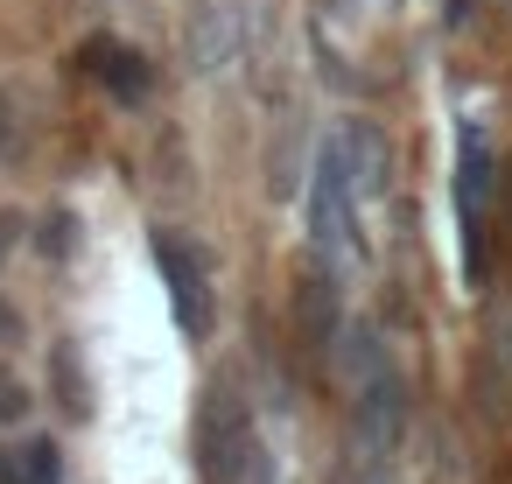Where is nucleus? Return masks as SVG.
Here are the masks:
<instances>
[{"instance_id": "obj_10", "label": "nucleus", "mask_w": 512, "mask_h": 484, "mask_svg": "<svg viewBox=\"0 0 512 484\" xmlns=\"http://www.w3.org/2000/svg\"><path fill=\"white\" fill-rule=\"evenodd\" d=\"M29 162V120H22V99L0 85V169H22Z\"/></svg>"}, {"instance_id": "obj_7", "label": "nucleus", "mask_w": 512, "mask_h": 484, "mask_svg": "<svg viewBox=\"0 0 512 484\" xmlns=\"http://www.w3.org/2000/svg\"><path fill=\"white\" fill-rule=\"evenodd\" d=\"M295 330H302V344L309 351H330L337 337H344V288H337V274L330 267H302V281H295Z\"/></svg>"}, {"instance_id": "obj_3", "label": "nucleus", "mask_w": 512, "mask_h": 484, "mask_svg": "<svg viewBox=\"0 0 512 484\" xmlns=\"http://www.w3.org/2000/svg\"><path fill=\"white\" fill-rule=\"evenodd\" d=\"M309 260L330 274H344L358 260V190L344 176L337 141L316 155V176H309Z\"/></svg>"}, {"instance_id": "obj_8", "label": "nucleus", "mask_w": 512, "mask_h": 484, "mask_svg": "<svg viewBox=\"0 0 512 484\" xmlns=\"http://www.w3.org/2000/svg\"><path fill=\"white\" fill-rule=\"evenodd\" d=\"M232 57H239V8L232 0H197V15H190V71L218 78Z\"/></svg>"}, {"instance_id": "obj_18", "label": "nucleus", "mask_w": 512, "mask_h": 484, "mask_svg": "<svg viewBox=\"0 0 512 484\" xmlns=\"http://www.w3.org/2000/svg\"><path fill=\"white\" fill-rule=\"evenodd\" d=\"M505 197H512V190H505Z\"/></svg>"}, {"instance_id": "obj_12", "label": "nucleus", "mask_w": 512, "mask_h": 484, "mask_svg": "<svg viewBox=\"0 0 512 484\" xmlns=\"http://www.w3.org/2000/svg\"><path fill=\"white\" fill-rule=\"evenodd\" d=\"M239 484H281V463H274V449H267V442H253V456H246Z\"/></svg>"}, {"instance_id": "obj_6", "label": "nucleus", "mask_w": 512, "mask_h": 484, "mask_svg": "<svg viewBox=\"0 0 512 484\" xmlns=\"http://www.w3.org/2000/svg\"><path fill=\"white\" fill-rule=\"evenodd\" d=\"M337 155H344V176H351L358 204H372V197L393 190V141H386L379 120H344L337 127Z\"/></svg>"}, {"instance_id": "obj_9", "label": "nucleus", "mask_w": 512, "mask_h": 484, "mask_svg": "<svg viewBox=\"0 0 512 484\" xmlns=\"http://www.w3.org/2000/svg\"><path fill=\"white\" fill-rule=\"evenodd\" d=\"M85 71H92L120 106H141V99L155 92L148 57H141V50H127V43H113V36H92V43H85Z\"/></svg>"}, {"instance_id": "obj_4", "label": "nucleus", "mask_w": 512, "mask_h": 484, "mask_svg": "<svg viewBox=\"0 0 512 484\" xmlns=\"http://www.w3.org/2000/svg\"><path fill=\"white\" fill-rule=\"evenodd\" d=\"M155 267H162V288H169V309L183 323L190 344H204L218 330V288H211V253L176 232V225H155Z\"/></svg>"}, {"instance_id": "obj_15", "label": "nucleus", "mask_w": 512, "mask_h": 484, "mask_svg": "<svg viewBox=\"0 0 512 484\" xmlns=\"http://www.w3.org/2000/svg\"><path fill=\"white\" fill-rule=\"evenodd\" d=\"M477 15V0H442V29H463Z\"/></svg>"}, {"instance_id": "obj_14", "label": "nucleus", "mask_w": 512, "mask_h": 484, "mask_svg": "<svg viewBox=\"0 0 512 484\" xmlns=\"http://www.w3.org/2000/svg\"><path fill=\"white\" fill-rule=\"evenodd\" d=\"M0 344H22V309L0 302Z\"/></svg>"}, {"instance_id": "obj_11", "label": "nucleus", "mask_w": 512, "mask_h": 484, "mask_svg": "<svg viewBox=\"0 0 512 484\" xmlns=\"http://www.w3.org/2000/svg\"><path fill=\"white\" fill-rule=\"evenodd\" d=\"M15 477L22 484H64V463H57V442L50 435H36L22 456H15Z\"/></svg>"}, {"instance_id": "obj_1", "label": "nucleus", "mask_w": 512, "mask_h": 484, "mask_svg": "<svg viewBox=\"0 0 512 484\" xmlns=\"http://www.w3.org/2000/svg\"><path fill=\"white\" fill-rule=\"evenodd\" d=\"M407 379L379 330H351V484H400Z\"/></svg>"}, {"instance_id": "obj_13", "label": "nucleus", "mask_w": 512, "mask_h": 484, "mask_svg": "<svg viewBox=\"0 0 512 484\" xmlns=\"http://www.w3.org/2000/svg\"><path fill=\"white\" fill-rule=\"evenodd\" d=\"M15 246H22V218H15V211H0V267L15 260Z\"/></svg>"}, {"instance_id": "obj_16", "label": "nucleus", "mask_w": 512, "mask_h": 484, "mask_svg": "<svg viewBox=\"0 0 512 484\" xmlns=\"http://www.w3.org/2000/svg\"><path fill=\"white\" fill-rule=\"evenodd\" d=\"M498 351H505V365H512V309L498 316Z\"/></svg>"}, {"instance_id": "obj_17", "label": "nucleus", "mask_w": 512, "mask_h": 484, "mask_svg": "<svg viewBox=\"0 0 512 484\" xmlns=\"http://www.w3.org/2000/svg\"><path fill=\"white\" fill-rule=\"evenodd\" d=\"M323 8H330V15H358V0H323Z\"/></svg>"}, {"instance_id": "obj_2", "label": "nucleus", "mask_w": 512, "mask_h": 484, "mask_svg": "<svg viewBox=\"0 0 512 484\" xmlns=\"http://www.w3.org/2000/svg\"><path fill=\"white\" fill-rule=\"evenodd\" d=\"M491 197H498L491 134L470 120V127L456 134V232H463V281H470V288L491 274Z\"/></svg>"}, {"instance_id": "obj_5", "label": "nucleus", "mask_w": 512, "mask_h": 484, "mask_svg": "<svg viewBox=\"0 0 512 484\" xmlns=\"http://www.w3.org/2000/svg\"><path fill=\"white\" fill-rule=\"evenodd\" d=\"M253 442H260L253 400H246L232 379H211V393H204V407H197V463H204V484H239Z\"/></svg>"}]
</instances>
